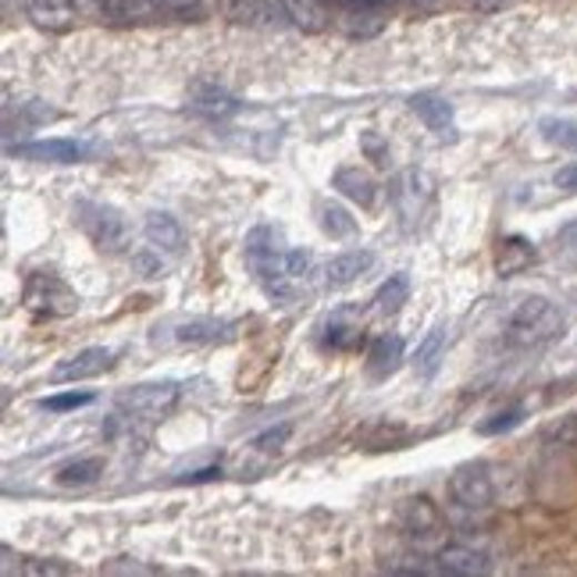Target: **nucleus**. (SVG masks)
Segmentation results:
<instances>
[{"instance_id":"1","label":"nucleus","mask_w":577,"mask_h":577,"mask_svg":"<svg viewBox=\"0 0 577 577\" xmlns=\"http://www.w3.org/2000/svg\"><path fill=\"white\" fill-rule=\"evenodd\" d=\"M567 332V314L546 296L520 300L510 321H506V343L514 350H546L559 343Z\"/></svg>"},{"instance_id":"2","label":"nucleus","mask_w":577,"mask_h":577,"mask_svg":"<svg viewBox=\"0 0 577 577\" xmlns=\"http://www.w3.org/2000/svg\"><path fill=\"white\" fill-rule=\"evenodd\" d=\"M253 279L261 282V288L271 300H293L296 288L311 279L314 271V253L307 250H296V246H279V250H267V253H253L246 257Z\"/></svg>"},{"instance_id":"3","label":"nucleus","mask_w":577,"mask_h":577,"mask_svg":"<svg viewBox=\"0 0 577 577\" xmlns=\"http://www.w3.org/2000/svg\"><path fill=\"white\" fill-rule=\"evenodd\" d=\"M388 200H393L399 229L406 235H417L435 217V179L421 168H406L388 185Z\"/></svg>"},{"instance_id":"4","label":"nucleus","mask_w":577,"mask_h":577,"mask_svg":"<svg viewBox=\"0 0 577 577\" xmlns=\"http://www.w3.org/2000/svg\"><path fill=\"white\" fill-rule=\"evenodd\" d=\"M79 293L68 285L54 271H32L22 285V307L40 317V321H54V317H72L79 314Z\"/></svg>"},{"instance_id":"5","label":"nucleus","mask_w":577,"mask_h":577,"mask_svg":"<svg viewBox=\"0 0 577 577\" xmlns=\"http://www.w3.org/2000/svg\"><path fill=\"white\" fill-rule=\"evenodd\" d=\"M75 225L82 235L104 253H122L129 246V222L125 214L111 207V203H97V200H79L72 207Z\"/></svg>"},{"instance_id":"6","label":"nucleus","mask_w":577,"mask_h":577,"mask_svg":"<svg viewBox=\"0 0 577 577\" xmlns=\"http://www.w3.org/2000/svg\"><path fill=\"white\" fill-rule=\"evenodd\" d=\"M235 335V321L225 317H179L172 325L154 328L150 343L161 346V343H172V346H190V350H207L217 343H229Z\"/></svg>"},{"instance_id":"7","label":"nucleus","mask_w":577,"mask_h":577,"mask_svg":"<svg viewBox=\"0 0 577 577\" xmlns=\"http://www.w3.org/2000/svg\"><path fill=\"white\" fill-rule=\"evenodd\" d=\"M179 385L175 382H150V385H132L118 396V414L140 424H158L175 414L179 406Z\"/></svg>"},{"instance_id":"8","label":"nucleus","mask_w":577,"mask_h":577,"mask_svg":"<svg viewBox=\"0 0 577 577\" xmlns=\"http://www.w3.org/2000/svg\"><path fill=\"white\" fill-rule=\"evenodd\" d=\"M449 499L464 514H488L496 506V482H492L488 464H460L449 474Z\"/></svg>"},{"instance_id":"9","label":"nucleus","mask_w":577,"mask_h":577,"mask_svg":"<svg viewBox=\"0 0 577 577\" xmlns=\"http://www.w3.org/2000/svg\"><path fill=\"white\" fill-rule=\"evenodd\" d=\"M399 528L417 538V541H438L446 535V520H443V510L428 499V496H411L399 503Z\"/></svg>"},{"instance_id":"10","label":"nucleus","mask_w":577,"mask_h":577,"mask_svg":"<svg viewBox=\"0 0 577 577\" xmlns=\"http://www.w3.org/2000/svg\"><path fill=\"white\" fill-rule=\"evenodd\" d=\"M114 367V350L108 346H87V350H79L75 356H68V361H61L54 367V382H87V378H97V375H104V371Z\"/></svg>"},{"instance_id":"11","label":"nucleus","mask_w":577,"mask_h":577,"mask_svg":"<svg viewBox=\"0 0 577 577\" xmlns=\"http://www.w3.org/2000/svg\"><path fill=\"white\" fill-rule=\"evenodd\" d=\"M143 235L164 257H182L185 253V229L172 211H150L143 222Z\"/></svg>"},{"instance_id":"12","label":"nucleus","mask_w":577,"mask_h":577,"mask_svg":"<svg viewBox=\"0 0 577 577\" xmlns=\"http://www.w3.org/2000/svg\"><path fill=\"white\" fill-rule=\"evenodd\" d=\"M87 154V146L75 140H37V143H19L8 146V158L19 161H37V164H75Z\"/></svg>"},{"instance_id":"13","label":"nucleus","mask_w":577,"mask_h":577,"mask_svg":"<svg viewBox=\"0 0 577 577\" xmlns=\"http://www.w3.org/2000/svg\"><path fill=\"white\" fill-rule=\"evenodd\" d=\"M26 19L43 32H68L79 22L75 0H22Z\"/></svg>"},{"instance_id":"14","label":"nucleus","mask_w":577,"mask_h":577,"mask_svg":"<svg viewBox=\"0 0 577 577\" xmlns=\"http://www.w3.org/2000/svg\"><path fill=\"white\" fill-rule=\"evenodd\" d=\"M371 267H375V253L371 250H346L325 264V285L328 288H350L353 282H361Z\"/></svg>"},{"instance_id":"15","label":"nucleus","mask_w":577,"mask_h":577,"mask_svg":"<svg viewBox=\"0 0 577 577\" xmlns=\"http://www.w3.org/2000/svg\"><path fill=\"white\" fill-rule=\"evenodd\" d=\"M190 111L200 118H211V122H225V118L240 111V100H235L229 90L214 87V82H196L190 93Z\"/></svg>"},{"instance_id":"16","label":"nucleus","mask_w":577,"mask_h":577,"mask_svg":"<svg viewBox=\"0 0 577 577\" xmlns=\"http://www.w3.org/2000/svg\"><path fill=\"white\" fill-rule=\"evenodd\" d=\"M93 8L100 19L129 26V22H154L164 14L161 0H93Z\"/></svg>"},{"instance_id":"17","label":"nucleus","mask_w":577,"mask_h":577,"mask_svg":"<svg viewBox=\"0 0 577 577\" xmlns=\"http://www.w3.org/2000/svg\"><path fill=\"white\" fill-rule=\"evenodd\" d=\"M535 261H538V250L528 235H506V240H499V246H496V275L499 279L524 275Z\"/></svg>"},{"instance_id":"18","label":"nucleus","mask_w":577,"mask_h":577,"mask_svg":"<svg viewBox=\"0 0 577 577\" xmlns=\"http://www.w3.org/2000/svg\"><path fill=\"white\" fill-rule=\"evenodd\" d=\"M332 190H338L346 200H353L361 211L378 207V182L371 179L364 168H338L332 175Z\"/></svg>"},{"instance_id":"19","label":"nucleus","mask_w":577,"mask_h":577,"mask_svg":"<svg viewBox=\"0 0 577 577\" xmlns=\"http://www.w3.org/2000/svg\"><path fill=\"white\" fill-rule=\"evenodd\" d=\"M435 564H438V570H443V574H456V577H474V574H488L492 570L488 553L474 549V546H460V541H453V546L438 549Z\"/></svg>"},{"instance_id":"20","label":"nucleus","mask_w":577,"mask_h":577,"mask_svg":"<svg viewBox=\"0 0 577 577\" xmlns=\"http://www.w3.org/2000/svg\"><path fill=\"white\" fill-rule=\"evenodd\" d=\"M317 343H321V350H328V353H353V350H361L364 332H361L356 321H350L346 311H338L325 321V325H321Z\"/></svg>"},{"instance_id":"21","label":"nucleus","mask_w":577,"mask_h":577,"mask_svg":"<svg viewBox=\"0 0 577 577\" xmlns=\"http://www.w3.org/2000/svg\"><path fill=\"white\" fill-rule=\"evenodd\" d=\"M411 111L421 118L424 125H428L435 135H456V125H453V104L446 97H438V93H417V97H411Z\"/></svg>"},{"instance_id":"22","label":"nucleus","mask_w":577,"mask_h":577,"mask_svg":"<svg viewBox=\"0 0 577 577\" xmlns=\"http://www.w3.org/2000/svg\"><path fill=\"white\" fill-rule=\"evenodd\" d=\"M403 364V338L399 335H382L367 350V375L375 382L393 378Z\"/></svg>"},{"instance_id":"23","label":"nucleus","mask_w":577,"mask_h":577,"mask_svg":"<svg viewBox=\"0 0 577 577\" xmlns=\"http://www.w3.org/2000/svg\"><path fill=\"white\" fill-rule=\"evenodd\" d=\"M279 4H282L285 19L293 22L300 32H325L332 22L325 0H279Z\"/></svg>"},{"instance_id":"24","label":"nucleus","mask_w":577,"mask_h":577,"mask_svg":"<svg viewBox=\"0 0 577 577\" xmlns=\"http://www.w3.org/2000/svg\"><path fill=\"white\" fill-rule=\"evenodd\" d=\"M317 225L321 232L328 235V240H350V235H356V217L343 207V203L335 200H317Z\"/></svg>"},{"instance_id":"25","label":"nucleus","mask_w":577,"mask_h":577,"mask_svg":"<svg viewBox=\"0 0 577 577\" xmlns=\"http://www.w3.org/2000/svg\"><path fill=\"white\" fill-rule=\"evenodd\" d=\"M100 474H104V460H100V456H79V460H68L64 467H58L54 482L64 488H87L100 482Z\"/></svg>"},{"instance_id":"26","label":"nucleus","mask_w":577,"mask_h":577,"mask_svg":"<svg viewBox=\"0 0 577 577\" xmlns=\"http://www.w3.org/2000/svg\"><path fill=\"white\" fill-rule=\"evenodd\" d=\"M338 26H343V32H350V37H375V32H382L385 26V14L375 8V4H356V8H346L343 19H338Z\"/></svg>"},{"instance_id":"27","label":"nucleus","mask_w":577,"mask_h":577,"mask_svg":"<svg viewBox=\"0 0 577 577\" xmlns=\"http://www.w3.org/2000/svg\"><path fill=\"white\" fill-rule=\"evenodd\" d=\"M443 356H446V328L435 325L428 332V338H424V343L417 346V353H414V371L421 378H432L438 371V364H443Z\"/></svg>"},{"instance_id":"28","label":"nucleus","mask_w":577,"mask_h":577,"mask_svg":"<svg viewBox=\"0 0 577 577\" xmlns=\"http://www.w3.org/2000/svg\"><path fill=\"white\" fill-rule=\"evenodd\" d=\"M406 300H411V275H406V271H399V275H388V279L378 285V293H375V311H378V314H396V311H403Z\"/></svg>"},{"instance_id":"29","label":"nucleus","mask_w":577,"mask_h":577,"mask_svg":"<svg viewBox=\"0 0 577 577\" xmlns=\"http://www.w3.org/2000/svg\"><path fill=\"white\" fill-rule=\"evenodd\" d=\"M541 140L559 150H577V118H541Z\"/></svg>"},{"instance_id":"30","label":"nucleus","mask_w":577,"mask_h":577,"mask_svg":"<svg viewBox=\"0 0 577 577\" xmlns=\"http://www.w3.org/2000/svg\"><path fill=\"white\" fill-rule=\"evenodd\" d=\"M546 446L577 460V414H570V417H564L556 424V428L546 435Z\"/></svg>"},{"instance_id":"31","label":"nucleus","mask_w":577,"mask_h":577,"mask_svg":"<svg viewBox=\"0 0 577 577\" xmlns=\"http://www.w3.org/2000/svg\"><path fill=\"white\" fill-rule=\"evenodd\" d=\"M524 406L517 403V406H506V411H499V414H492L488 421H482L478 424V435H506V432H514L517 424L524 421Z\"/></svg>"},{"instance_id":"32","label":"nucleus","mask_w":577,"mask_h":577,"mask_svg":"<svg viewBox=\"0 0 577 577\" xmlns=\"http://www.w3.org/2000/svg\"><path fill=\"white\" fill-rule=\"evenodd\" d=\"M222 11L232 22H257L267 11V4L264 0H222Z\"/></svg>"},{"instance_id":"33","label":"nucleus","mask_w":577,"mask_h":577,"mask_svg":"<svg viewBox=\"0 0 577 577\" xmlns=\"http://www.w3.org/2000/svg\"><path fill=\"white\" fill-rule=\"evenodd\" d=\"M90 403H93V393H58V396L40 399V406L50 414H68V411H79V406H90Z\"/></svg>"},{"instance_id":"34","label":"nucleus","mask_w":577,"mask_h":577,"mask_svg":"<svg viewBox=\"0 0 577 577\" xmlns=\"http://www.w3.org/2000/svg\"><path fill=\"white\" fill-rule=\"evenodd\" d=\"M288 435H293V428H288V424H279V428H267V432H261L257 438H253V449H257V453H279V449L288 443Z\"/></svg>"},{"instance_id":"35","label":"nucleus","mask_w":577,"mask_h":577,"mask_svg":"<svg viewBox=\"0 0 577 577\" xmlns=\"http://www.w3.org/2000/svg\"><path fill=\"white\" fill-rule=\"evenodd\" d=\"M388 574H443L438 570V564H428L424 556H396V564H388L385 567Z\"/></svg>"},{"instance_id":"36","label":"nucleus","mask_w":577,"mask_h":577,"mask_svg":"<svg viewBox=\"0 0 577 577\" xmlns=\"http://www.w3.org/2000/svg\"><path fill=\"white\" fill-rule=\"evenodd\" d=\"M361 150L364 154L375 161V164H388V146L382 143V135L378 132H364L361 135Z\"/></svg>"},{"instance_id":"37","label":"nucleus","mask_w":577,"mask_h":577,"mask_svg":"<svg viewBox=\"0 0 577 577\" xmlns=\"http://www.w3.org/2000/svg\"><path fill=\"white\" fill-rule=\"evenodd\" d=\"M553 182H556V190H564V193H577V161H570V164L559 168V172L553 175Z\"/></svg>"},{"instance_id":"38","label":"nucleus","mask_w":577,"mask_h":577,"mask_svg":"<svg viewBox=\"0 0 577 577\" xmlns=\"http://www.w3.org/2000/svg\"><path fill=\"white\" fill-rule=\"evenodd\" d=\"M464 8L470 11H482V14H492V11H503V8H510L514 0H460Z\"/></svg>"},{"instance_id":"39","label":"nucleus","mask_w":577,"mask_h":577,"mask_svg":"<svg viewBox=\"0 0 577 577\" xmlns=\"http://www.w3.org/2000/svg\"><path fill=\"white\" fill-rule=\"evenodd\" d=\"M214 478H222V467H203V470L190 474V478H182V482H190V485H196V482H214Z\"/></svg>"},{"instance_id":"40","label":"nucleus","mask_w":577,"mask_h":577,"mask_svg":"<svg viewBox=\"0 0 577 577\" xmlns=\"http://www.w3.org/2000/svg\"><path fill=\"white\" fill-rule=\"evenodd\" d=\"M443 4L446 0H411V8H417V11H438Z\"/></svg>"}]
</instances>
